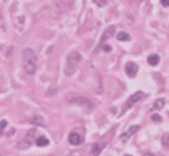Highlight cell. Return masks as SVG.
<instances>
[{"label": "cell", "mask_w": 169, "mask_h": 156, "mask_svg": "<svg viewBox=\"0 0 169 156\" xmlns=\"http://www.w3.org/2000/svg\"><path fill=\"white\" fill-rule=\"evenodd\" d=\"M22 59H23V68H25L26 74L34 75L36 71V65H38V57L35 52L31 48H26L22 52Z\"/></svg>", "instance_id": "1"}, {"label": "cell", "mask_w": 169, "mask_h": 156, "mask_svg": "<svg viewBox=\"0 0 169 156\" xmlns=\"http://www.w3.org/2000/svg\"><path fill=\"white\" fill-rule=\"evenodd\" d=\"M81 62V56L80 53L78 52H71L70 54L67 56V58H66V65H65V74L67 75V76H71L72 74L76 71L78 66Z\"/></svg>", "instance_id": "2"}, {"label": "cell", "mask_w": 169, "mask_h": 156, "mask_svg": "<svg viewBox=\"0 0 169 156\" xmlns=\"http://www.w3.org/2000/svg\"><path fill=\"white\" fill-rule=\"evenodd\" d=\"M138 72V66L133 63V62H128L125 65V74L128 75L129 77H134Z\"/></svg>", "instance_id": "3"}, {"label": "cell", "mask_w": 169, "mask_h": 156, "mask_svg": "<svg viewBox=\"0 0 169 156\" xmlns=\"http://www.w3.org/2000/svg\"><path fill=\"white\" fill-rule=\"evenodd\" d=\"M81 141H83V138H81V136L78 133V132H71L70 136H68V142H70L71 145H74V146L80 145Z\"/></svg>", "instance_id": "4"}, {"label": "cell", "mask_w": 169, "mask_h": 156, "mask_svg": "<svg viewBox=\"0 0 169 156\" xmlns=\"http://www.w3.org/2000/svg\"><path fill=\"white\" fill-rule=\"evenodd\" d=\"M142 97H143V93H142V92H135L133 95H131V98L128 100V102H126L125 106H126V107H131L132 104H134L135 102L140 101Z\"/></svg>", "instance_id": "5"}, {"label": "cell", "mask_w": 169, "mask_h": 156, "mask_svg": "<svg viewBox=\"0 0 169 156\" xmlns=\"http://www.w3.org/2000/svg\"><path fill=\"white\" fill-rule=\"evenodd\" d=\"M140 125H133V127H131L126 130V133H124V134H122V137H120V139L122 141H124V139H126V138H129L131 136H133V134L135 133L137 130H140Z\"/></svg>", "instance_id": "6"}, {"label": "cell", "mask_w": 169, "mask_h": 156, "mask_svg": "<svg viewBox=\"0 0 169 156\" xmlns=\"http://www.w3.org/2000/svg\"><path fill=\"white\" fill-rule=\"evenodd\" d=\"M159 56L158 54H151V56H149L147 57V63H149L150 66H156L159 63Z\"/></svg>", "instance_id": "7"}, {"label": "cell", "mask_w": 169, "mask_h": 156, "mask_svg": "<svg viewBox=\"0 0 169 156\" xmlns=\"http://www.w3.org/2000/svg\"><path fill=\"white\" fill-rule=\"evenodd\" d=\"M35 143H36V146H39V147H45V146L49 145V141H48V138L41 136V137H39L38 139L35 141Z\"/></svg>", "instance_id": "8"}, {"label": "cell", "mask_w": 169, "mask_h": 156, "mask_svg": "<svg viewBox=\"0 0 169 156\" xmlns=\"http://www.w3.org/2000/svg\"><path fill=\"white\" fill-rule=\"evenodd\" d=\"M164 104H165L164 98H159V100H156V102L154 103V110H160L164 107Z\"/></svg>", "instance_id": "9"}, {"label": "cell", "mask_w": 169, "mask_h": 156, "mask_svg": "<svg viewBox=\"0 0 169 156\" xmlns=\"http://www.w3.org/2000/svg\"><path fill=\"white\" fill-rule=\"evenodd\" d=\"M129 39H131V36H129L126 32H124V31L117 32V40H120V41H128Z\"/></svg>", "instance_id": "10"}, {"label": "cell", "mask_w": 169, "mask_h": 156, "mask_svg": "<svg viewBox=\"0 0 169 156\" xmlns=\"http://www.w3.org/2000/svg\"><path fill=\"white\" fill-rule=\"evenodd\" d=\"M114 31H115V27H114V26H111V27L103 34V36H102V41H105L107 38H111V35L114 34Z\"/></svg>", "instance_id": "11"}, {"label": "cell", "mask_w": 169, "mask_h": 156, "mask_svg": "<svg viewBox=\"0 0 169 156\" xmlns=\"http://www.w3.org/2000/svg\"><path fill=\"white\" fill-rule=\"evenodd\" d=\"M7 124H8V123H7V120H3V121H0V132L3 130V128H5V127H7Z\"/></svg>", "instance_id": "12"}, {"label": "cell", "mask_w": 169, "mask_h": 156, "mask_svg": "<svg viewBox=\"0 0 169 156\" xmlns=\"http://www.w3.org/2000/svg\"><path fill=\"white\" fill-rule=\"evenodd\" d=\"M152 120H155V121H161V116L158 115V114H155V115H152Z\"/></svg>", "instance_id": "13"}, {"label": "cell", "mask_w": 169, "mask_h": 156, "mask_svg": "<svg viewBox=\"0 0 169 156\" xmlns=\"http://www.w3.org/2000/svg\"><path fill=\"white\" fill-rule=\"evenodd\" d=\"M99 150H101V146H97V145H96V146H94V150H93V154H94V155H98V154H99Z\"/></svg>", "instance_id": "14"}, {"label": "cell", "mask_w": 169, "mask_h": 156, "mask_svg": "<svg viewBox=\"0 0 169 156\" xmlns=\"http://www.w3.org/2000/svg\"><path fill=\"white\" fill-rule=\"evenodd\" d=\"M94 3H96L97 5H99V7H105V5L107 4V1H99V0H96Z\"/></svg>", "instance_id": "15"}, {"label": "cell", "mask_w": 169, "mask_h": 156, "mask_svg": "<svg viewBox=\"0 0 169 156\" xmlns=\"http://www.w3.org/2000/svg\"><path fill=\"white\" fill-rule=\"evenodd\" d=\"M161 4L164 5V7H168V5H169V3H168V1H161Z\"/></svg>", "instance_id": "16"}, {"label": "cell", "mask_w": 169, "mask_h": 156, "mask_svg": "<svg viewBox=\"0 0 169 156\" xmlns=\"http://www.w3.org/2000/svg\"><path fill=\"white\" fill-rule=\"evenodd\" d=\"M105 50H106V52H110V50H111V48L108 47V45H106V47H105Z\"/></svg>", "instance_id": "17"}, {"label": "cell", "mask_w": 169, "mask_h": 156, "mask_svg": "<svg viewBox=\"0 0 169 156\" xmlns=\"http://www.w3.org/2000/svg\"><path fill=\"white\" fill-rule=\"evenodd\" d=\"M143 156H154V155H152V154H145Z\"/></svg>", "instance_id": "18"}, {"label": "cell", "mask_w": 169, "mask_h": 156, "mask_svg": "<svg viewBox=\"0 0 169 156\" xmlns=\"http://www.w3.org/2000/svg\"><path fill=\"white\" fill-rule=\"evenodd\" d=\"M125 156H131V155H125Z\"/></svg>", "instance_id": "19"}]
</instances>
